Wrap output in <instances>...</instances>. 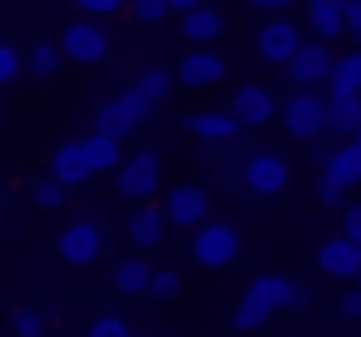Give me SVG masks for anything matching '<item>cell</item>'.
Wrapping results in <instances>:
<instances>
[{
    "label": "cell",
    "instance_id": "6da1fadb",
    "mask_svg": "<svg viewBox=\"0 0 361 337\" xmlns=\"http://www.w3.org/2000/svg\"><path fill=\"white\" fill-rule=\"evenodd\" d=\"M238 258H243V233H238L233 223L203 218V223L193 228V263H198V268L223 273V268H233Z\"/></svg>",
    "mask_w": 361,
    "mask_h": 337
},
{
    "label": "cell",
    "instance_id": "7a4b0ae2",
    "mask_svg": "<svg viewBox=\"0 0 361 337\" xmlns=\"http://www.w3.org/2000/svg\"><path fill=\"white\" fill-rule=\"evenodd\" d=\"M282 129L302 144H312L317 134H326V95L317 85H297L282 100Z\"/></svg>",
    "mask_w": 361,
    "mask_h": 337
},
{
    "label": "cell",
    "instance_id": "3957f363",
    "mask_svg": "<svg viewBox=\"0 0 361 337\" xmlns=\"http://www.w3.org/2000/svg\"><path fill=\"white\" fill-rule=\"evenodd\" d=\"M149 100L139 95V90H119L114 100H104L99 110H94V129H104V134H114V139H124V134H134L144 119H149Z\"/></svg>",
    "mask_w": 361,
    "mask_h": 337
},
{
    "label": "cell",
    "instance_id": "277c9868",
    "mask_svg": "<svg viewBox=\"0 0 361 337\" xmlns=\"http://www.w3.org/2000/svg\"><path fill=\"white\" fill-rule=\"evenodd\" d=\"M159 179H164V159H159V149H139L134 159H119V174H114L119 194L134 199V203L154 199V194H159Z\"/></svg>",
    "mask_w": 361,
    "mask_h": 337
},
{
    "label": "cell",
    "instance_id": "5b68a950",
    "mask_svg": "<svg viewBox=\"0 0 361 337\" xmlns=\"http://www.w3.org/2000/svg\"><path fill=\"white\" fill-rule=\"evenodd\" d=\"M238 179H243V189H247V194L272 199V194H282V189H287V159H282L277 149H252V154L243 159Z\"/></svg>",
    "mask_w": 361,
    "mask_h": 337
},
{
    "label": "cell",
    "instance_id": "8992f818",
    "mask_svg": "<svg viewBox=\"0 0 361 337\" xmlns=\"http://www.w3.org/2000/svg\"><path fill=\"white\" fill-rule=\"evenodd\" d=\"M60 55L75 65H99L109 55V35L99 30V20H70L60 35Z\"/></svg>",
    "mask_w": 361,
    "mask_h": 337
},
{
    "label": "cell",
    "instance_id": "52a82bcc",
    "mask_svg": "<svg viewBox=\"0 0 361 337\" xmlns=\"http://www.w3.org/2000/svg\"><path fill=\"white\" fill-rule=\"evenodd\" d=\"M164 218L173 223V228H198L208 213H213V203H208V189L203 184H173L169 194H164Z\"/></svg>",
    "mask_w": 361,
    "mask_h": 337
},
{
    "label": "cell",
    "instance_id": "ba28073f",
    "mask_svg": "<svg viewBox=\"0 0 361 337\" xmlns=\"http://www.w3.org/2000/svg\"><path fill=\"white\" fill-rule=\"evenodd\" d=\"M55 248H60V258H65V263L85 268V263H94V258L104 253V228H99L94 218H75V223H65V228H60Z\"/></svg>",
    "mask_w": 361,
    "mask_h": 337
},
{
    "label": "cell",
    "instance_id": "9c48e42d",
    "mask_svg": "<svg viewBox=\"0 0 361 337\" xmlns=\"http://www.w3.org/2000/svg\"><path fill=\"white\" fill-rule=\"evenodd\" d=\"M331 40H302L297 50H292V60L282 65L287 70V85H326V75H331V50H326Z\"/></svg>",
    "mask_w": 361,
    "mask_h": 337
},
{
    "label": "cell",
    "instance_id": "30bf717a",
    "mask_svg": "<svg viewBox=\"0 0 361 337\" xmlns=\"http://www.w3.org/2000/svg\"><path fill=\"white\" fill-rule=\"evenodd\" d=\"M252 45H257V55H262L267 65H287V60H292V50L302 45V30H297V20L282 11V16H267V25L257 30V40H252Z\"/></svg>",
    "mask_w": 361,
    "mask_h": 337
},
{
    "label": "cell",
    "instance_id": "8fae6325",
    "mask_svg": "<svg viewBox=\"0 0 361 337\" xmlns=\"http://www.w3.org/2000/svg\"><path fill=\"white\" fill-rule=\"evenodd\" d=\"M223 75H228V60L213 45H198L178 60V85L183 90H213V85H223Z\"/></svg>",
    "mask_w": 361,
    "mask_h": 337
},
{
    "label": "cell",
    "instance_id": "7c38bea8",
    "mask_svg": "<svg viewBox=\"0 0 361 337\" xmlns=\"http://www.w3.org/2000/svg\"><path fill=\"white\" fill-rule=\"evenodd\" d=\"M247 288H252L272 312H292V307H307V302H312V292H307L302 283H292L287 273H257Z\"/></svg>",
    "mask_w": 361,
    "mask_h": 337
},
{
    "label": "cell",
    "instance_id": "4fadbf2b",
    "mask_svg": "<svg viewBox=\"0 0 361 337\" xmlns=\"http://www.w3.org/2000/svg\"><path fill=\"white\" fill-rule=\"evenodd\" d=\"M317 268H322L326 278H336V283H351L356 268H361V243H351L346 233L326 238V243L317 248Z\"/></svg>",
    "mask_w": 361,
    "mask_h": 337
},
{
    "label": "cell",
    "instance_id": "5bb4252c",
    "mask_svg": "<svg viewBox=\"0 0 361 337\" xmlns=\"http://www.w3.org/2000/svg\"><path fill=\"white\" fill-rule=\"evenodd\" d=\"M228 110H233V119H238L243 129H247V124H252V129H257V124H272V114H277V105H272V95H267L262 85H243Z\"/></svg>",
    "mask_w": 361,
    "mask_h": 337
},
{
    "label": "cell",
    "instance_id": "9a60e30c",
    "mask_svg": "<svg viewBox=\"0 0 361 337\" xmlns=\"http://www.w3.org/2000/svg\"><path fill=\"white\" fill-rule=\"evenodd\" d=\"M238 119H233V110H198V114H188V134L193 139H203V144H228V139H238Z\"/></svg>",
    "mask_w": 361,
    "mask_h": 337
},
{
    "label": "cell",
    "instance_id": "2e32d148",
    "mask_svg": "<svg viewBox=\"0 0 361 337\" xmlns=\"http://www.w3.org/2000/svg\"><path fill=\"white\" fill-rule=\"evenodd\" d=\"M50 174H55L65 189H75V184L94 179V174H90V159H85V144H80V139L55 144V154H50Z\"/></svg>",
    "mask_w": 361,
    "mask_h": 337
},
{
    "label": "cell",
    "instance_id": "e0dca14e",
    "mask_svg": "<svg viewBox=\"0 0 361 337\" xmlns=\"http://www.w3.org/2000/svg\"><path fill=\"white\" fill-rule=\"evenodd\" d=\"M164 233H169V218H164L159 203H139V208L129 213V243H134L139 253H144V248H159Z\"/></svg>",
    "mask_w": 361,
    "mask_h": 337
},
{
    "label": "cell",
    "instance_id": "ac0fdd59",
    "mask_svg": "<svg viewBox=\"0 0 361 337\" xmlns=\"http://www.w3.org/2000/svg\"><path fill=\"white\" fill-rule=\"evenodd\" d=\"M149 278H154V268H149L139 253H129V258H119V263L109 268V288H114L119 297H144V292H149Z\"/></svg>",
    "mask_w": 361,
    "mask_h": 337
},
{
    "label": "cell",
    "instance_id": "d6986e66",
    "mask_svg": "<svg viewBox=\"0 0 361 337\" xmlns=\"http://www.w3.org/2000/svg\"><path fill=\"white\" fill-rule=\"evenodd\" d=\"M307 25L317 40L346 35V0H307Z\"/></svg>",
    "mask_w": 361,
    "mask_h": 337
},
{
    "label": "cell",
    "instance_id": "ffe728a7",
    "mask_svg": "<svg viewBox=\"0 0 361 337\" xmlns=\"http://www.w3.org/2000/svg\"><path fill=\"white\" fill-rule=\"evenodd\" d=\"M317 164H322V174H331V179H336V184H346V189H351V184H361V149H356L351 139L331 144Z\"/></svg>",
    "mask_w": 361,
    "mask_h": 337
},
{
    "label": "cell",
    "instance_id": "44dd1931",
    "mask_svg": "<svg viewBox=\"0 0 361 337\" xmlns=\"http://www.w3.org/2000/svg\"><path fill=\"white\" fill-rule=\"evenodd\" d=\"M326 129L336 139H351L361 129V95H326Z\"/></svg>",
    "mask_w": 361,
    "mask_h": 337
},
{
    "label": "cell",
    "instance_id": "7402d4cb",
    "mask_svg": "<svg viewBox=\"0 0 361 337\" xmlns=\"http://www.w3.org/2000/svg\"><path fill=\"white\" fill-rule=\"evenodd\" d=\"M326 95H361V50H346V55L331 60Z\"/></svg>",
    "mask_w": 361,
    "mask_h": 337
},
{
    "label": "cell",
    "instance_id": "603a6c76",
    "mask_svg": "<svg viewBox=\"0 0 361 337\" xmlns=\"http://www.w3.org/2000/svg\"><path fill=\"white\" fill-rule=\"evenodd\" d=\"M183 35H188L193 45H213V40L223 35V16H218L213 6H193V11H183Z\"/></svg>",
    "mask_w": 361,
    "mask_h": 337
},
{
    "label": "cell",
    "instance_id": "cb8c5ba5",
    "mask_svg": "<svg viewBox=\"0 0 361 337\" xmlns=\"http://www.w3.org/2000/svg\"><path fill=\"white\" fill-rule=\"evenodd\" d=\"M85 144V159H90V174H104V169H119V139L114 134H104V129H94L90 139H80Z\"/></svg>",
    "mask_w": 361,
    "mask_h": 337
},
{
    "label": "cell",
    "instance_id": "d4e9b609",
    "mask_svg": "<svg viewBox=\"0 0 361 337\" xmlns=\"http://www.w3.org/2000/svg\"><path fill=\"white\" fill-rule=\"evenodd\" d=\"M267 317H272V307H267L252 288H247V292L238 297V307H233V327H238V332H257V327H267Z\"/></svg>",
    "mask_w": 361,
    "mask_h": 337
},
{
    "label": "cell",
    "instance_id": "484cf974",
    "mask_svg": "<svg viewBox=\"0 0 361 337\" xmlns=\"http://www.w3.org/2000/svg\"><path fill=\"white\" fill-rule=\"evenodd\" d=\"M134 90H139V95H144L149 105H159V100H164V95L173 90V75H169L164 65H149V70H144V75L134 80Z\"/></svg>",
    "mask_w": 361,
    "mask_h": 337
},
{
    "label": "cell",
    "instance_id": "4316f807",
    "mask_svg": "<svg viewBox=\"0 0 361 337\" xmlns=\"http://www.w3.org/2000/svg\"><path fill=\"white\" fill-rule=\"evenodd\" d=\"M178 292H183V273H178V268H159V273L149 278V297L169 302V297H178Z\"/></svg>",
    "mask_w": 361,
    "mask_h": 337
},
{
    "label": "cell",
    "instance_id": "83f0119b",
    "mask_svg": "<svg viewBox=\"0 0 361 337\" xmlns=\"http://www.w3.org/2000/svg\"><path fill=\"white\" fill-rule=\"evenodd\" d=\"M11 327H16V337H45V327H50V317H45L40 307H16V317H11Z\"/></svg>",
    "mask_w": 361,
    "mask_h": 337
},
{
    "label": "cell",
    "instance_id": "f1b7e54d",
    "mask_svg": "<svg viewBox=\"0 0 361 337\" xmlns=\"http://www.w3.org/2000/svg\"><path fill=\"white\" fill-rule=\"evenodd\" d=\"M129 11H134V20H144V25H159V20L173 16L169 0H129Z\"/></svg>",
    "mask_w": 361,
    "mask_h": 337
},
{
    "label": "cell",
    "instance_id": "f546056e",
    "mask_svg": "<svg viewBox=\"0 0 361 337\" xmlns=\"http://www.w3.org/2000/svg\"><path fill=\"white\" fill-rule=\"evenodd\" d=\"M60 60H65V55H60V45H35V55H30V70H35L40 80H50V75L60 70Z\"/></svg>",
    "mask_w": 361,
    "mask_h": 337
},
{
    "label": "cell",
    "instance_id": "4dcf8cb0",
    "mask_svg": "<svg viewBox=\"0 0 361 337\" xmlns=\"http://www.w3.org/2000/svg\"><path fill=\"white\" fill-rule=\"evenodd\" d=\"M85 337H134V332H129V317H119V312H104V317H94V327H90Z\"/></svg>",
    "mask_w": 361,
    "mask_h": 337
},
{
    "label": "cell",
    "instance_id": "1f68e13d",
    "mask_svg": "<svg viewBox=\"0 0 361 337\" xmlns=\"http://www.w3.org/2000/svg\"><path fill=\"white\" fill-rule=\"evenodd\" d=\"M35 203H40V208H60V203H65V184H60L55 174L40 179V184H35Z\"/></svg>",
    "mask_w": 361,
    "mask_h": 337
},
{
    "label": "cell",
    "instance_id": "d6a6232c",
    "mask_svg": "<svg viewBox=\"0 0 361 337\" xmlns=\"http://www.w3.org/2000/svg\"><path fill=\"white\" fill-rule=\"evenodd\" d=\"M75 6L90 16V20H104V16H114V11H124L129 0H75Z\"/></svg>",
    "mask_w": 361,
    "mask_h": 337
},
{
    "label": "cell",
    "instance_id": "836d02e7",
    "mask_svg": "<svg viewBox=\"0 0 361 337\" xmlns=\"http://www.w3.org/2000/svg\"><path fill=\"white\" fill-rule=\"evenodd\" d=\"M317 199L336 208V203H346V184H336L331 174H322V179H317Z\"/></svg>",
    "mask_w": 361,
    "mask_h": 337
},
{
    "label": "cell",
    "instance_id": "e575fe53",
    "mask_svg": "<svg viewBox=\"0 0 361 337\" xmlns=\"http://www.w3.org/2000/svg\"><path fill=\"white\" fill-rule=\"evenodd\" d=\"M16 75H20V55H16V45L0 40V85H11Z\"/></svg>",
    "mask_w": 361,
    "mask_h": 337
},
{
    "label": "cell",
    "instance_id": "d590c367",
    "mask_svg": "<svg viewBox=\"0 0 361 337\" xmlns=\"http://www.w3.org/2000/svg\"><path fill=\"white\" fill-rule=\"evenodd\" d=\"M336 312H341L346 322H361V288H346V292L336 297Z\"/></svg>",
    "mask_w": 361,
    "mask_h": 337
},
{
    "label": "cell",
    "instance_id": "8d00e7d4",
    "mask_svg": "<svg viewBox=\"0 0 361 337\" xmlns=\"http://www.w3.org/2000/svg\"><path fill=\"white\" fill-rule=\"evenodd\" d=\"M341 233H346L351 243H361V203H346V213H341Z\"/></svg>",
    "mask_w": 361,
    "mask_h": 337
},
{
    "label": "cell",
    "instance_id": "74e56055",
    "mask_svg": "<svg viewBox=\"0 0 361 337\" xmlns=\"http://www.w3.org/2000/svg\"><path fill=\"white\" fill-rule=\"evenodd\" d=\"M346 30L361 40V0H346Z\"/></svg>",
    "mask_w": 361,
    "mask_h": 337
},
{
    "label": "cell",
    "instance_id": "f35d334b",
    "mask_svg": "<svg viewBox=\"0 0 361 337\" xmlns=\"http://www.w3.org/2000/svg\"><path fill=\"white\" fill-rule=\"evenodd\" d=\"M243 6H252V11H267V16H282L292 0H243Z\"/></svg>",
    "mask_w": 361,
    "mask_h": 337
},
{
    "label": "cell",
    "instance_id": "ab89813d",
    "mask_svg": "<svg viewBox=\"0 0 361 337\" xmlns=\"http://www.w3.org/2000/svg\"><path fill=\"white\" fill-rule=\"evenodd\" d=\"M193 6H203V0H169V11H178V16H183V11H193Z\"/></svg>",
    "mask_w": 361,
    "mask_h": 337
},
{
    "label": "cell",
    "instance_id": "60d3db41",
    "mask_svg": "<svg viewBox=\"0 0 361 337\" xmlns=\"http://www.w3.org/2000/svg\"><path fill=\"white\" fill-rule=\"evenodd\" d=\"M351 144H356V149H361V129H356V134H351Z\"/></svg>",
    "mask_w": 361,
    "mask_h": 337
},
{
    "label": "cell",
    "instance_id": "b9f144b4",
    "mask_svg": "<svg viewBox=\"0 0 361 337\" xmlns=\"http://www.w3.org/2000/svg\"><path fill=\"white\" fill-rule=\"evenodd\" d=\"M0 213H6V189H0Z\"/></svg>",
    "mask_w": 361,
    "mask_h": 337
},
{
    "label": "cell",
    "instance_id": "7bdbcfd3",
    "mask_svg": "<svg viewBox=\"0 0 361 337\" xmlns=\"http://www.w3.org/2000/svg\"><path fill=\"white\" fill-rule=\"evenodd\" d=\"M351 283H356V288H361V268H356V278H351Z\"/></svg>",
    "mask_w": 361,
    "mask_h": 337
},
{
    "label": "cell",
    "instance_id": "ee69618b",
    "mask_svg": "<svg viewBox=\"0 0 361 337\" xmlns=\"http://www.w3.org/2000/svg\"><path fill=\"white\" fill-rule=\"evenodd\" d=\"M134 337H154V332H134Z\"/></svg>",
    "mask_w": 361,
    "mask_h": 337
}]
</instances>
